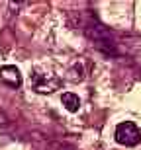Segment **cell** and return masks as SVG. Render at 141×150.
<instances>
[{
  "label": "cell",
  "instance_id": "1",
  "mask_svg": "<svg viewBox=\"0 0 141 150\" xmlns=\"http://www.w3.org/2000/svg\"><path fill=\"white\" fill-rule=\"evenodd\" d=\"M84 33L88 35V39H90L98 49L104 51V53H116V43H114L110 31H108L102 23L96 22V18L90 20V22L84 25Z\"/></svg>",
  "mask_w": 141,
  "mask_h": 150
},
{
  "label": "cell",
  "instance_id": "2",
  "mask_svg": "<svg viewBox=\"0 0 141 150\" xmlns=\"http://www.w3.org/2000/svg\"><path fill=\"white\" fill-rule=\"evenodd\" d=\"M114 137H116V142L122 146H135L141 142V131L137 129L135 123H131V121L120 123L116 127Z\"/></svg>",
  "mask_w": 141,
  "mask_h": 150
},
{
  "label": "cell",
  "instance_id": "3",
  "mask_svg": "<svg viewBox=\"0 0 141 150\" xmlns=\"http://www.w3.org/2000/svg\"><path fill=\"white\" fill-rule=\"evenodd\" d=\"M63 80L55 74H31V86L39 94H53L55 90L61 88Z\"/></svg>",
  "mask_w": 141,
  "mask_h": 150
},
{
  "label": "cell",
  "instance_id": "4",
  "mask_svg": "<svg viewBox=\"0 0 141 150\" xmlns=\"http://www.w3.org/2000/svg\"><path fill=\"white\" fill-rule=\"evenodd\" d=\"M0 80L4 84H8V86H12V88H20L22 86V74L12 64H6V67L0 68Z\"/></svg>",
  "mask_w": 141,
  "mask_h": 150
},
{
  "label": "cell",
  "instance_id": "5",
  "mask_svg": "<svg viewBox=\"0 0 141 150\" xmlns=\"http://www.w3.org/2000/svg\"><path fill=\"white\" fill-rule=\"evenodd\" d=\"M61 100H63V105H65V109H67V111H71V113L79 111L80 100H79V96H77V94H73V92H65Z\"/></svg>",
  "mask_w": 141,
  "mask_h": 150
},
{
  "label": "cell",
  "instance_id": "6",
  "mask_svg": "<svg viewBox=\"0 0 141 150\" xmlns=\"http://www.w3.org/2000/svg\"><path fill=\"white\" fill-rule=\"evenodd\" d=\"M69 80H73V82H77V80H82V67L80 64H74L73 70H69Z\"/></svg>",
  "mask_w": 141,
  "mask_h": 150
}]
</instances>
